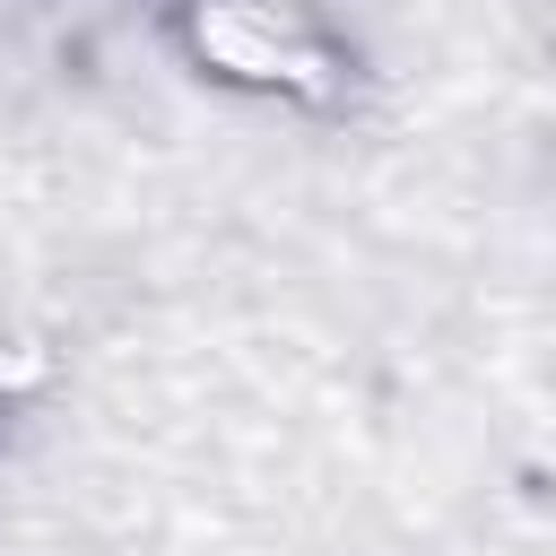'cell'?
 I'll use <instances>...</instances> for the list:
<instances>
[{"instance_id":"6da1fadb","label":"cell","mask_w":556,"mask_h":556,"mask_svg":"<svg viewBox=\"0 0 556 556\" xmlns=\"http://www.w3.org/2000/svg\"><path fill=\"white\" fill-rule=\"evenodd\" d=\"M182 43H191L200 70H217L235 87H269V96H295V104L339 96V52H330V35L304 9H278V0H191L182 9Z\"/></svg>"}]
</instances>
